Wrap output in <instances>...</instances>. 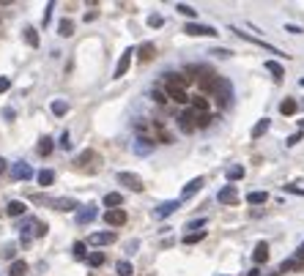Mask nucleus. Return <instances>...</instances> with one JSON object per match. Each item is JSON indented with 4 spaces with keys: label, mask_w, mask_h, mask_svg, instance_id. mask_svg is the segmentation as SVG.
I'll return each mask as SVG.
<instances>
[{
    "label": "nucleus",
    "mask_w": 304,
    "mask_h": 276,
    "mask_svg": "<svg viewBox=\"0 0 304 276\" xmlns=\"http://www.w3.org/2000/svg\"><path fill=\"white\" fill-rule=\"evenodd\" d=\"M186 85H189V77L186 74H175V71H170V74H165V88H175V90H186Z\"/></svg>",
    "instance_id": "f257e3e1"
},
{
    "label": "nucleus",
    "mask_w": 304,
    "mask_h": 276,
    "mask_svg": "<svg viewBox=\"0 0 304 276\" xmlns=\"http://www.w3.org/2000/svg\"><path fill=\"white\" fill-rule=\"evenodd\" d=\"M88 243L90 246H110V243H115V233H110V230H104V233H90Z\"/></svg>",
    "instance_id": "f03ea898"
},
{
    "label": "nucleus",
    "mask_w": 304,
    "mask_h": 276,
    "mask_svg": "<svg viewBox=\"0 0 304 276\" xmlns=\"http://www.w3.org/2000/svg\"><path fill=\"white\" fill-rule=\"evenodd\" d=\"M131 58H134V49H124V55H121V58H118V66H115V79H121V77H124L126 74V71H129V66H131Z\"/></svg>",
    "instance_id": "7ed1b4c3"
},
{
    "label": "nucleus",
    "mask_w": 304,
    "mask_h": 276,
    "mask_svg": "<svg viewBox=\"0 0 304 276\" xmlns=\"http://www.w3.org/2000/svg\"><path fill=\"white\" fill-rule=\"evenodd\" d=\"M118 183L129 186L131 192H143V178L134 175V172H118Z\"/></svg>",
    "instance_id": "20e7f679"
},
{
    "label": "nucleus",
    "mask_w": 304,
    "mask_h": 276,
    "mask_svg": "<svg viewBox=\"0 0 304 276\" xmlns=\"http://www.w3.org/2000/svg\"><path fill=\"white\" fill-rule=\"evenodd\" d=\"M36 219L33 216H25L22 222H19V238H22V243H30V235H33V230H36Z\"/></svg>",
    "instance_id": "39448f33"
},
{
    "label": "nucleus",
    "mask_w": 304,
    "mask_h": 276,
    "mask_svg": "<svg viewBox=\"0 0 304 276\" xmlns=\"http://www.w3.org/2000/svg\"><path fill=\"white\" fill-rule=\"evenodd\" d=\"M214 96H217V101H219V104L225 107L227 101H230V96H233V88H230V82H227V79H219V85H217Z\"/></svg>",
    "instance_id": "423d86ee"
},
{
    "label": "nucleus",
    "mask_w": 304,
    "mask_h": 276,
    "mask_svg": "<svg viewBox=\"0 0 304 276\" xmlns=\"http://www.w3.org/2000/svg\"><path fill=\"white\" fill-rule=\"evenodd\" d=\"M184 30H186V36H217V30L211 25H200V22H189Z\"/></svg>",
    "instance_id": "0eeeda50"
},
{
    "label": "nucleus",
    "mask_w": 304,
    "mask_h": 276,
    "mask_svg": "<svg viewBox=\"0 0 304 276\" xmlns=\"http://www.w3.org/2000/svg\"><path fill=\"white\" fill-rule=\"evenodd\" d=\"M217 200H219L222 205H233V202L239 200V192H236V186H233V183H227V186L217 194Z\"/></svg>",
    "instance_id": "6e6552de"
},
{
    "label": "nucleus",
    "mask_w": 304,
    "mask_h": 276,
    "mask_svg": "<svg viewBox=\"0 0 304 276\" xmlns=\"http://www.w3.org/2000/svg\"><path fill=\"white\" fill-rule=\"evenodd\" d=\"M178 129L181 131H195V110H184L178 115Z\"/></svg>",
    "instance_id": "1a4fd4ad"
},
{
    "label": "nucleus",
    "mask_w": 304,
    "mask_h": 276,
    "mask_svg": "<svg viewBox=\"0 0 304 276\" xmlns=\"http://www.w3.org/2000/svg\"><path fill=\"white\" fill-rule=\"evenodd\" d=\"M104 222H107L110 227H121V224L126 222V211H121V208H115V211H107V213H104Z\"/></svg>",
    "instance_id": "9d476101"
},
{
    "label": "nucleus",
    "mask_w": 304,
    "mask_h": 276,
    "mask_svg": "<svg viewBox=\"0 0 304 276\" xmlns=\"http://www.w3.org/2000/svg\"><path fill=\"white\" fill-rule=\"evenodd\" d=\"M80 202L72 200V197H58V200H52V208L55 211H77Z\"/></svg>",
    "instance_id": "9b49d317"
},
{
    "label": "nucleus",
    "mask_w": 304,
    "mask_h": 276,
    "mask_svg": "<svg viewBox=\"0 0 304 276\" xmlns=\"http://www.w3.org/2000/svg\"><path fill=\"white\" fill-rule=\"evenodd\" d=\"M96 216H99V211H96L93 205H88V208H80V211H77V222H80V224H90Z\"/></svg>",
    "instance_id": "f8f14e48"
},
{
    "label": "nucleus",
    "mask_w": 304,
    "mask_h": 276,
    "mask_svg": "<svg viewBox=\"0 0 304 276\" xmlns=\"http://www.w3.org/2000/svg\"><path fill=\"white\" fill-rule=\"evenodd\" d=\"M178 205H181L178 200H170V202H165L162 208H156V211H154V216H156V219H165V216H170L173 211H178Z\"/></svg>",
    "instance_id": "ddd939ff"
},
{
    "label": "nucleus",
    "mask_w": 304,
    "mask_h": 276,
    "mask_svg": "<svg viewBox=\"0 0 304 276\" xmlns=\"http://www.w3.org/2000/svg\"><path fill=\"white\" fill-rule=\"evenodd\" d=\"M14 178H17V181H30V178H33V170H30L28 164H22V161H19V164H14Z\"/></svg>",
    "instance_id": "4468645a"
},
{
    "label": "nucleus",
    "mask_w": 304,
    "mask_h": 276,
    "mask_svg": "<svg viewBox=\"0 0 304 276\" xmlns=\"http://www.w3.org/2000/svg\"><path fill=\"white\" fill-rule=\"evenodd\" d=\"M252 260H255V263L258 265H261V263H266V260H268V243H258V246H255V252H252Z\"/></svg>",
    "instance_id": "2eb2a0df"
},
{
    "label": "nucleus",
    "mask_w": 304,
    "mask_h": 276,
    "mask_svg": "<svg viewBox=\"0 0 304 276\" xmlns=\"http://www.w3.org/2000/svg\"><path fill=\"white\" fill-rule=\"evenodd\" d=\"M200 189H203V178H195V181H189V183H186V186H184V192H181V197H184V200H186V197H192V194H195V192H200Z\"/></svg>",
    "instance_id": "dca6fc26"
},
{
    "label": "nucleus",
    "mask_w": 304,
    "mask_h": 276,
    "mask_svg": "<svg viewBox=\"0 0 304 276\" xmlns=\"http://www.w3.org/2000/svg\"><path fill=\"white\" fill-rule=\"evenodd\" d=\"M124 202V197H121L118 192H110V194H104V205H107V211H115V208Z\"/></svg>",
    "instance_id": "f3484780"
},
{
    "label": "nucleus",
    "mask_w": 304,
    "mask_h": 276,
    "mask_svg": "<svg viewBox=\"0 0 304 276\" xmlns=\"http://www.w3.org/2000/svg\"><path fill=\"white\" fill-rule=\"evenodd\" d=\"M268 126H271V120H268V118H261V120H258L255 123V129H252V140H258V137H263L268 131Z\"/></svg>",
    "instance_id": "a211bd4d"
},
{
    "label": "nucleus",
    "mask_w": 304,
    "mask_h": 276,
    "mask_svg": "<svg viewBox=\"0 0 304 276\" xmlns=\"http://www.w3.org/2000/svg\"><path fill=\"white\" fill-rule=\"evenodd\" d=\"M25 274H28V263H25V260H14L8 276H25Z\"/></svg>",
    "instance_id": "6ab92c4d"
},
{
    "label": "nucleus",
    "mask_w": 304,
    "mask_h": 276,
    "mask_svg": "<svg viewBox=\"0 0 304 276\" xmlns=\"http://www.w3.org/2000/svg\"><path fill=\"white\" fill-rule=\"evenodd\" d=\"M266 200H268L266 192H250V194H247V202H250V205H263Z\"/></svg>",
    "instance_id": "aec40b11"
},
{
    "label": "nucleus",
    "mask_w": 304,
    "mask_h": 276,
    "mask_svg": "<svg viewBox=\"0 0 304 276\" xmlns=\"http://www.w3.org/2000/svg\"><path fill=\"white\" fill-rule=\"evenodd\" d=\"M25 208H28L25 202L14 200V202H8V208H6V211H8V216H25Z\"/></svg>",
    "instance_id": "412c9836"
},
{
    "label": "nucleus",
    "mask_w": 304,
    "mask_h": 276,
    "mask_svg": "<svg viewBox=\"0 0 304 276\" xmlns=\"http://www.w3.org/2000/svg\"><path fill=\"white\" fill-rule=\"evenodd\" d=\"M104 260H107V254H104V252H90V254H88V265H90V268H99V265H104Z\"/></svg>",
    "instance_id": "4be33fe9"
},
{
    "label": "nucleus",
    "mask_w": 304,
    "mask_h": 276,
    "mask_svg": "<svg viewBox=\"0 0 304 276\" xmlns=\"http://www.w3.org/2000/svg\"><path fill=\"white\" fill-rule=\"evenodd\" d=\"M211 123V112H195V129H206Z\"/></svg>",
    "instance_id": "5701e85b"
},
{
    "label": "nucleus",
    "mask_w": 304,
    "mask_h": 276,
    "mask_svg": "<svg viewBox=\"0 0 304 276\" xmlns=\"http://www.w3.org/2000/svg\"><path fill=\"white\" fill-rule=\"evenodd\" d=\"M58 33L63 36V39H69V36L74 33V22H72V19H60V25H58Z\"/></svg>",
    "instance_id": "b1692460"
},
{
    "label": "nucleus",
    "mask_w": 304,
    "mask_h": 276,
    "mask_svg": "<svg viewBox=\"0 0 304 276\" xmlns=\"http://www.w3.org/2000/svg\"><path fill=\"white\" fill-rule=\"evenodd\" d=\"M192 110L195 112H209V99H206V96H195V99H192Z\"/></svg>",
    "instance_id": "393cba45"
},
{
    "label": "nucleus",
    "mask_w": 304,
    "mask_h": 276,
    "mask_svg": "<svg viewBox=\"0 0 304 276\" xmlns=\"http://www.w3.org/2000/svg\"><path fill=\"white\" fill-rule=\"evenodd\" d=\"M167 96H170V99L173 101H178V104H186V101H189V96H186V90H175V88H170V90H165Z\"/></svg>",
    "instance_id": "a878e982"
},
{
    "label": "nucleus",
    "mask_w": 304,
    "mask_h": 276,
    "mask_svg": "<svg viewBox=\"0 0 304 276\" xmlns=\"http://www.w3.org/2000/svg\"><path fill=\"white\" fill-rule=\"evenodd\" d=\"M36 178H39V183H42V186H52V181H55V172H52V170H42Z\"/></svg>",
    "instance_id": "bb28decb"
},
{
    "label": "nucleus",
    "mask_w": 304,
    "mask_h": 276,
    "mask_svg": "<svg viewBox=\"0 0 304 276\" xmlns=\"http://www.w3.org/2000/svg\"><path fill=\"white\" fill-rule=\"evenodd\" d=\"M266 69L271 71V74H274V79H277V82H280V79H282V74H285V71H282V66H280V63H274V60H266Z\"/></svg>",
    "instance_id": "cd10ccee"
},
{
    "label": "nucleus",
    "mask_w": 304,
    "mask_h": 276,
    "mask_svg": "<svg viewBox=\"0 0 304 276\" xmlns=\"http://www.w3.org/2000/svg\"><path fill=\"white\" fill-rule=\"evenodd\" d=\"M52 148H55V145H52V140H49V137H44V140L39 142V148H36V151L42 153V156H49V153H52Z\"/></svg>",
    "instance_id": "c85d7f7f"
},
{
    "label": "nucleus",
    "mask_w": 304,
    "mask_h": 276,
    "mask_svg": "<svg viewBox=\"0 0 304 276\" xmlns=\"http://www.w3.org/2000/svg\"><path fill=\"white\" fill-rule=\"evenodd\" d=\"M22 33H25V41H28L30 47H39V33H36V30H33V28H25Z\"/></svg>",
    "instance_id": "c756f323"
},
{
    "label": "nucleus",
    "mask_w": 304,
    "mask_h": 276,
    "mask_svg": "<svg viewBox=\"0 0 304 276\" xmlns=\"http://www.w3.org/2000/svg\"><path fill=\"white\" fill-rule=\"evenodd\" d=\"M280 112H282V115H293V112H296V101H293V99H282Z\"/></svg>",
    "instance_id": "7c9ffc66"
},
{
    "label": "nucleus",
    "mask_w": 304,
    "mask_h": 276,
    "mask_svg": "<svg viewBox=\"0 0 304 276\" xmlns=\"http://www.w3.org/2000/svg\"><path fill=\"white\" fill-rule=\"evenodd\" d=\"M151 145H154V142H151L148 137H137V145H134V151H137V153H148Z\"/></svg>",
    "instance_id": "2f4dec72"
},
{
    "label": "nucleus",
    "mask_w": 304,
    "mask_h": 276,
    "mask_svg": "<svg viewBox=\"0 0 304 276\" xmlns=\"http://www.w3.org/2000/svg\"><path fill=\"white\" fill-rule=\"evenodd\" d=\"M115 271H118V276H131V271H134V268H131L129 260H121V263L115 265Z\"/></svg>",
    "instance_id": "473e14b6"
},
{
    "label": "nucleus",
    "mask_w": 304,
    "mask_h": 276,
    "mask_svg": "<svg viewBox=\"0 0 304 276\" xmlns=\"http://www.w3.org/2000/svg\"><path fill=\"white\" fill-rule=\"evenodd\" d=\"M203 238H206V233H203V230H197V233H189V235H186L184 243H186V246H192V243H200Z\"/></svg>",
    "instance_id": "72a5a7b5"
},
{
    "label": "nucleus",
    "mask_w": 304,
    "mask_h": 276,
    "mask_svg": "<svg viewBox=\"0 0 304 276\" xmlns=\"http://www.w3.org/2000/svg\"><path fill=\"white\" fill-rule=\"evenodd\" d=\"M244 178V167H230L227 170V181H241Z\"/></svg>",
    "instance_id": "f704fd0d"
},
{
    "label": "nucleus",
    "mask_w": 304,
    "mask_h": 276,
    "mask_svg": "<svg viewBox=\"0 0 304 276\" xmlns=\"http://www.w3.org/2000/svg\"><path fill=\"white\" fill-rule=\"evenodd\" d=\"M93 156H96L93 151H83V153H80V156H77V167H85L90 159H93Z\"/></svg>",
    "instance_id": "c9c22d12"
},
{
    "label": "nucleus",
    "mask_w": 304,
    "mask_h": 276,
    "mask_svg": "<svg viewBox=\"0 0 304 276\" xmlns=\"http://www.w3.org/2000/svg\"><path fill=\"white\" fill-rule=\"evenodd\" d=\"M52 112L55 115H66V112H69V104H66V101H52Z\"/></svg>",
    "instance_id": "e433bc0d"
},
{
    "label": "nucleus",
    "mask_w": 304,
    "mask_h": 276,
    "mask_svg": "<svg viewBox=\"0 0 304 276\" xmlns=\"http://www.w3.org/2000/svg\"><path fill=\"white\" fill-rule=\"evenodd\" d=\"M74 257H77V260H88V252H85V243L83 241L74 243Z\"/></svg>",
    "instance_id": "4c0bfd02"
},
{
    "label": "nucleus",
    "mask_w": 304,
    "mask_h": 276,
    "mask_svg": "<svg viewBox=\"0 0 304 276\" xmlns=\"http://www.w3.org/2000/svg\"><path fill=\"white\" fill-rule=\"evenodd\" d=\"M175 8H178V14H184V17H192V19L197 17V11H195V8H192V6H186V3H178V6H175Z\"/></svg>",
    "instance_id": "58836bf2"
},
{
    "label": "nucleus",
    "mask_w": 304,
    "mask_h": 276,
    "mask_svg": "<svg viewBox=\"0 0 304 276\" xmlns=\"http://www.w3.org/2000/svg\"><path fill=\"white\" fill-rule=\"evenodd\" d=\"M151 55H154V44H143L140 47V60H151Z\"/></svg>",
    "instance_id": "ea45409f"
},
{
    "label": "nucleus",
    "mask_w": 304,
    "mask_h": 276,
    "mask_svg": "<svg viewBox=\"0 0 304 276\" xmlns=\"http://www.w3.org/2000/svg\"><path fill=\"white\" fill-rule=\"evenodd\" d=\"M151 99H154L156 101V104H167V93H162V90H151Z\"/></svg>",
    "instance_id": "a19ab883"
},
{
    "label": "nucleus",
    "mask_w": 304,
    "mask_h": 276,
    "mask_svg": "<svg viewBox=\"0 0 304 276\" xmlns=\"http://www.w3.org/2000/svg\"><path fill=\"white\" fill-rule=\"evenodd\" d=\"M162 22H165V19H162L159 14H151V17H148V25H151V28H159Z\"/></svg>",
    "instance_id": "79ce46f5"
},
{
    "label": "nucleus",
    "mask_w": 304,
    "mask_h": 276,
    "mask_svg": "<svg viewBox=\"0 0 304 276\" xmlns=\"http://www.w3.org/2000/svg\"><path fill=\"white\" fill-rule=\"evenodd\" d=\"M47 230H49L47 224H42V222H39V224H36V230H33V235H36V238H42V235H47Z\"/></svg>",
    "instance_id": "37998d69"
},
{
    "label": "nucleus",
    "mask_w": 304,
    "mask_h": 276,
    "mask_svg": "<svg viewBox=\"0 0 304 276\" xmlns=\"http://www.w3.org/2000/svg\"><path fill=\"white\" fill-rule=\"evenodd\" d=\"M8 88H11V79H8V77H0V93H6Z\"/></svg>",
    "instance_id": "c03bdc74"
},
{
    "label": "nucleus",
    "mask_w": 304,
    "mask_h": 276,
    "mask_svg": "<svg viewBox=\"0 0 304 276\" xmlns=\"http://www.w3.org/2000/svg\"><path fill=\"white\" fill-rule=\"evenodd\" d=\"M14 254H17V246H14V243H8V246L3 249V257H8V260H11Z\"/></svg>",
    "instance_id": "a18cd8bd"
},
{
    "label": "nucleus",
    "mask_w": 304,
    "mask_h": 276,
    "mask_svg": "<svg viewBox=\"0 0 304 276\" xmlns=\"http://www.w3.org/2000/svg\"><path fill=\"white\" fill-rule=\"evenodd\" d=\"M58 145L63 148V151H66V148H72V140H69V134H63V137H60V140H58Z\"/></svg>",
    "instance_id": "49530a36"
},
{
    "label": "nucleus",
    "mask_w": 304,
    "mask_h": 276,
    "mask_svg": "<svg viewBox=\"0 0 304 276\" xmlns=\"http://www.w3.org/2000/svg\"><path fill=\"white\" fill-rule=\"evenodd\" d=\"M206 224V219H197V222H189L186 224V230H197V227H203Z\"/></svg>",
    "instance_id": "de8ad7c7"
},
{
    "label": "nucleus",
    "mask_w": 304,
    "mask_h": 276,
    "mask_svg": "<svg viewBox=\"0 0 304 276\" xmlns=\"http://www.w3.org/2000/svg\"><path fill=\"white\" fill-rule=\"evenodd\" d=\"M299 140H302V131H296V134H291V137H288V145H296Z\"/></svg>",
    "instance_id": "09e8293b"
},
{
    "label": "nucleus",
    "mask_w": 304,
    "mask_h": 276,
    "mask_svg": "<svg viewBox=\"0 0 304 276\" xmlns=\"http://www.w3.org/2000/svg\"><path fill=\"white\" fill-rule=\"evenodd\" d=\"M52 8H55V3H49L47 11H44V22H49V17H52Z\"/></svg>",
    "instance_id": "8fccbe9b"
},
{
    "label": "nucleus",
    "mask_w": 304,
    "mask_h": 276,
    "mask_svg": "<svg viewBox=\"0 0 304 276\" xmlns=\"http://www.w3.org/2000/svg\"><path fill=\"white\" fill-rule=\"evenodd\" d=\"M285 30H288V33H302V28H299V25H285Z\"/></svg>",
    "instance_id": "3c124183"
},
{
    "label": "nucleus",
    "mask_w": 304,
    "mask_h": 276,
    "mask_svg": "<svg viewBox=\"0 0 304 276\" xmlns=\"http://www.w3.org/2000/svg\"><path fill=\"white\" fill-rule=\"evenodd\" d=\"M296 260H299V263H302V260H304V243H302V246H299V252H296Z\"/></svg>",
    "instance_id": "603ef678"
},
{
    "label": "nucleus",
    "mask_w": 304,
    "mask_h": 276,
    "mask_svg": "<svg viewBox=\"0 0 304 276\" xmlns=\"http://www.w3.org/2000/svg\"><path fill=\"white\" fill-rule=\"evenodd\" d=\"M0 172H6V159L0 156Z\"/></svg>",
    "instance_id": "864d4df0"
},
{
    "label": "nucleus",
    "mask_w": 304,
    "mask_h": 276,
    "mask_svg": "<svg viewBox=\"0 0 304 276\" xmlns=\"http://www.w3.org/2000/svg\"><path fill=\"white\" fill-rule=\"evenodd\" d=\"M247 276H261V271H250V274H247Z\"/></svg>",
    "instance_id": "5fc2aeb1"
},
{
    "label": "nucleus",
    "mask_w": 304,
    "mask_h": 276,
    "mask_svg": "<svg viewBox=\"0 0 304 276\" xmlns=\"http://www.w3.org/2000/svg\"><path fill=\"white\" fill-rule=\"evenodd\" d=\"M299 85H302V88H304V77H302V79H299Z\"/></svg>",
    "instance_id": "6e6d98bb"
}]
</instances>
